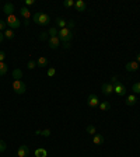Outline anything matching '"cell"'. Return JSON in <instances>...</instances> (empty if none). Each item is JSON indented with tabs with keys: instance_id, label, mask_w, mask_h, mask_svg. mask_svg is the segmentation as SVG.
I'll list each match as a JSON object with an SVG mask.
<instances>
[{
	"instance_id": "obj_1",
	"label": "cell",
	"mask_w": 140,
	"mask_h": 157,
	"mask_svg": "<svg viewBox=\"0 0 140 157\" xmlns=\"http://www.w3.org/2000/svg\"><path fill=\"white\" fill-rule=\"evenodd\" d=\"M34 22H37L38 25H48L51 22V17L43 11H38L34 14Z\"/></svg>"
},
{
	"instance_id": "obj_2",
	"label": "cell",
	"mask_w": 140,
	"mask_h": 157,
	"mask_svg": "<svg viewBox=\"0 0 140 157\" xmlns=\"http://www.w3.org/2000/svg\"><path fill=\"white\" fill-rule=\"evenodd\" d=\"M59 39H60V42H63V43H69L71 42V38H73V34H71V31H70L69 28L66 27V28H62V30H59Z\"/></svg>"
},
{
	"instance_id": "obj_3",
	"label": "cell",
	"mask_w": 140,
	"mask_h": 157,
	"mask_svg": "<svg viewBox=\"0 0 140 157\" xmlns=\"http://www.w3.org/2000/svg\"><path fill=\"white\" fill-rule=\"evenodd\" d=\"M13 90L16 94H24L27 91V86L22 80H14L13 81Z\"/></svg>"
},
{
	"instance_id": "obj_4",
	"label": "cell",
	"mask_w": 140,
	"mask_h": 157,
	"mask_svg": "<svg viewBox=\"0 0 140 157\" xmlns=\"http://www.w3.org/2000/svg\"><path fill=\"white\" fill-rule=\"evenodd\" d=\"M4 21H6V24H7V25L11 28V30H13V28H18L20 25H21V21H20V20H18V18H17L14 14H11V16H7Z\"/></svg>"
},
{
	"instance_id": "obj_5",
	"label": "cell",
	"mask_w": 140,
	"mask_h": 157,
	"mask_svg": "<svg viewBox=\"0 0 140 157\" xmlns=\"http://www.w3.org/2000/svg\"><path fill=\"white\" fill-rule=\"evenodd\" d=\"M98 104H100V100H98L97 94H90L87 98V105L91 108H95V107H98Z\"/></svg>"
},
{
	"instance_id": "obj_6",
	"label": "cell",
	"mask_w": 140,
	"mask_h": 157,
	"mask_svg": "<svg viewBox=\"0 0 140 157\" xmlns=\"http://www.w3.org/2000/svg\"><path fill=\"white\" fill-rule=\"evenodd\" d=\"M28 154H30V147L25 145H21L17 149V157H28Z\"/></svg>"
},
{
	"instance_id": "obj_7",
	"label": "cell",
	"mask_w": 140,
	"mask_h": 157,
	"mask_svg": "<svg viewBox=\"0 0 140 157\" xmlns=\"http://www.w3.org/2000/svg\"><path fill=\"white\" fill-rule=\"evenodd\" d=\"M113 93L118 94L119 97H123L125 94H126V87H125V84H122V83L116 84V86L113 87Z\"/></svg>"
},
{
	"instance_id": "obj_8",
	"label": "cell",
	"mask_w": 140,
	"mask_h": 157,
	"mask_svg": "<svg viewBox=\"0 0 140 157\" xmlns=\"http://www.w3.org/2000/svg\"><path fill=\"white\" fill-rule=\"evenodd\" d=\"M139 69H140V65L136 62V60H132V62H129V63H126V72H129V73L139 70Z\"/></svg>"
},
{
	"instance_id": "obj_9",
	"label": "cell",
	"mask_w": 140,
	"mask_h": 157,
	"mask_svg": "<svg viewBox=\"0 0 140 157\" xmlns=\"http://www.w3.org/2000/svg\"><path fill=\"white\" fill-rule=\"evenodd\" d=\"M101 90H102V93L105 96H111L113 93V86L111 83H104L102 87H101Z\"/></svg>"
},
{
	"instance_id": "obj_10",
	"label": "cell",
	"mask_w": 140,
	"mask_h": 157,
	"mask_svg": "<svg viewBox=\"0 0 140 157\" xmlns=\"http://www.w3.org/2000/svg\"><path fill=\"white\" fill-rule=\"evenodd\" d=\"M59 43H60L59 37H53V38H49V41H48V45H49V48H51V49L59 48Z\"/></svg>"
},
{
	"instance_id": "obj_11",
	"label": "cell",
	"mask_w": 140,
	"mask_h": 157,
	"mask_svg": "<svg viewBox=\"0 0 140 157\" xmlns=\"http://www.w3.org/2000/svg\"><path fill=\"white\" fill-rule=\"evenodd\" d=\"M13 11H14V4H11V3H6L3 6V13H4L6 16H11L13 14Z\"/></svg>"
},
{
	"instance_id": "obj_12",
	"label": "cell",
	"mask_w": 140,
	"mask_h": 157,
	"mask_svg": "<svg viewBox=\"0 0 140 157\" xmlns=\"http://www.w3.org/2000/svg\"><path fill=\"white\" fill-rule=\"evenodd\" d=\"M74 7H76V10H77V11L83 13V11H86L87 4H86V1H84V0H77V1H76V4H74Z\"/></svg>"
},
{
	"instance_id": "obj_13",
	"label": "cell",
	"mask_w": 140,
	"mask_h": 157,
	"mask_svg": "<svg viewBox=\"0 0 140 157\" xmlns=\"http://www.w3.org/2000/svg\"><path fill=\"white\" fill-rule=\"evenodd\" d=\"M92 143L94 145H97V146H100V145H102L104 143V135H95L92 136Z\"/></svg>"
},
{
	"instance_id": "obj_14",
	"label": "cell",
	"mask_w": 140,
	"mask_h": 157,
	"mask_svg": "<svg viewBox=\"0 0 140 157\" xmlns=\"http://www.w3.org/2000/svg\"><path fill=\"white\" fill-rule=\"evenodd\" d=\"M136 101H137V97H136V94H130V96H128V97H126V105H129V107L135 105Z\"/></svg>"
},
{
	"instance_id": "obj_15",
	"label": "cell",
	"mask_w": 140,
	"mask_h": 157,
	"mask_svg": "<svg viewBox=\"0 0 140 157\" xmlns=\"http://www.w3.org/2000/svg\"><path fill=\"white\" fill-rule=\"evenodd\" d=\"M20 14H21V16L25 18V21H30V17H31V11L28 10L27 7H21V10H20Z\"/></svg>"
},
{
	"instance_id": "obj_16",
	"label": "cell",
	"mask_w": 140,
	"mask_h": 157,
	"mask_svg": "<svg viewBox=\"0 0 140 157\" xmlns=\"http://www.w3.org/2000/svg\"><path fill=\"white\" fill-rule=\"evenodd\" d=\"M35 157H48V152L43 147H38L35 150Z\"/></svg>"
},
{
	"instance_id": "obj_17",
	"label": "cell",
	"mask_w": 140,
	"mask_h": 157,
	"mask_svg": "<svg viewBox=\"0 0 140 157\" xmlns=\"http://www.w3.org/2000/svg\"><path fill=\"white\" fill-rule=\"evenodd\" d=\"M37 66L39 67H45V66H48V59L45 58V56H39L37 60Z\"/></svg>"
},
{
	"instance_id": "obj_18",
	"label": "cell",
	"mask_w": 140,
	"mask_h": 157,
	"mask_svg": "<svg viewBox=\"0 0 140 157\" xmlns=\"http://www.w3.org/2000/svg\"><path fill=\"white\" fill-rule=\"evenodd\" d=\"M98 108L101 109V111H108V109L111 108V104L108 103V101H100V104H98Z\"/></svg>"
},
{
	"instance_id": "obj_19",
	"label": "cell",
	"mask_w": 140,
	"mask_h": 157,
	"mask_svg": "<svg viewBox=\"0 0 140 157\" xmlns=\"http://www.w3.org/2000/svg\"><path fill=\"white\" fill-rule=\"evenodd\" d=\"M13 79H14V80H21L22 79V70L21 69H14V72H13Z\"/></svg>"
},
{
	"instance_id": "obj_20",
	"label": "cell",
	"mask_w": 140,
	"mask_h": 157,
	"mask_svg": "<svg viewBox=\"0 0 140 157\" xmlns=\"http://www.w3.org/2000/svg\"><path fill=\"white\" fill-rule=\"evenodd\" d=\"M56 25H58L60 30H62V28H66L67 27V21L63 20V18H59V17H58V18H56Z\"/></svg>"
},
{
	"instance_id": "obj_21",
	"label": "cell",
	"mask_w": 140,
	"mask_h": 157,
	"mask_svg": "<svg viewBox=\"0 0 140 157\" xmlns=\"http://www.w3.org/2000/svg\"><path fill=\"white\" fill-rule=\"evenodd\" d=\"M48 35H49V38H53V37H58L59 35V31H58V28H49L48 30Z\"/></svg>"
},
{
	"instance_id": "obj_22",
	"label": "cell",
	"mask_w": 140,
	"mask_h": 157,
	"mask_svg": "<svg viewBox=\"0 0 140 157\" xmlns=\"http://www.w3.org/2000/svg\"><path fill=\"white\" fill-rule=\"evenodd\" d=\"M7 70H9L7 65H6L4 62H0V76H4L6 73H7Z\"/></svg>"
},
{
	"instance_id": "obj_23",
	"label": "cell",
	"mask_w": 140,
	"mask_h": 157,
	"mask_svg": "<svg viewBox=\"0 0 140 157\" xmlns=\"http://www.w3.org/2000/svg\"><path fill=\"white\" fill-rule=\"evenodd\" d=\"M3 34H4V38H7V39H14V33H13V30H11V28L6 30Z\"/></svg>"
},
{
	"instance_id": "obj_24",
	"label": "cell",
	"mask_w": 140,
	"mask_h": 157,
	"mask_svg": "<svg viewBox=\"0 0 140 157\" xmlns=\"http://www.w3.org/2000/svg\"><path fill=\"white\" fill-rule=\"evenodd\" d=\"M132 91H133V94H140V81H137L132 86Z\"/></svg>"
},
{
	"instance_id": "obj_25",
	"label": "cell",
	"mask_w": 140,
	"mask_h": 157,
	"mask_svg": "<svg viewBox=\"0 0 140 157\" xmlns=\"http://www.w3.org/2000/svg\"><path fill=\"white\" fill-rule=\"evenodd\" d=\"M86 130L90 133V135H95L97 133V129H95V126H92V125H88L86 128Z\"/></svg>"
},
{
	"instance_id": "obj_26",
	"label": "cell",
	"mask_w": 140,
	"mask_h": 157,
	"mask_svg": "<svg viewBox=\"0 0 140 157\" xmlns=\"http://www.w3.org/2000/svg\"><path fill=\"white\" fill-rule=\"evenodd\" d=\"M109 83H111V84L115 87L116 84H119L121 81H119V77H118V76H112V77H111V81H109Z\"/></svg>"
},
{
	"instance_id": "obj_27",
	"label": "cell",
	"mask_w": 140,
	"mask_h": 157,
	"mask_svg": "<svg viewBox=\"0 0 140 157\" xmlns=\"http://www.w3.org/2000/svg\"><path fill=\"white\" fill-rule=\"evenodd\" d=\"M37 67V62L35 60H30L27 65V69H30V70H32V69H35Z\"/></svg>"
},
{
	"instance_id": "obj_28",
	"label": "cell",
	"mask_w": 140,
	"mask_h": 157,
	"mask_svg": "<svg viewBox=\"0 0 140 157\" xmlns=\"http://www.w3.org/2000/svg\"><path fill=\"white\" fill-rule=\"evenodd\" d=\"M74 4H76V1H73V0H65V1H63V6H65V7H73Z\"/></svg>"
},
{
	"instance_id": "obj_29",
	"label": "cell",
	"mask_w": 140,
	"mask_h": 157,
	"mask_svg": "<svg viewBox=\"0 0 140 157\" xmlns=\"http://www.w3.org/2000/svg\"><path fill=\"white\" fill-rule=\"evenodd\" d=\"M56 75V69L55 67H49L48 69V77H53Z\"/></svg>"
},
{
	"instance_id": "obj_30",
	"label": "cell",
	"mask_w": 140,
	"mask_h": 157,
	"mask_svg": "<svg viewBox=\"0 0 140 157\" xmlns=\"http://www.w3.org/2000/svg\"><path fill=\"white\" fill-rule=\"evenodd\" d=\"M6 27H7L6 21H4V20H0V31H1V33H4V31H6Z\"/></svg>"
},
{
	"instance_id": "obj_31",
	"label": "cell",
	"mask_w": 140,
	"mask_h": 157,
	"mask_svg": "<svg viewBox=\"0 0 140 157\" xmlns=\"http://www.w3.org/2000/svg\"><path fill=\"white\" fill-rule=\"evenodd\" d=\"M6 149H7V145H6L3 140H0V153L6 152Z\"/></svg>"
},
{
	"instance_id": "obj_32",
	"label": "cell",
	"mask_w": 140,
	"mask_h": 157,
	"mask_svg": "<svg viewBox=\"0 0 140 157\" xmlns=\"http://www.w3.org/2000/svg\"><path fill=\"white\" fill-rule=\"evenodd\" d=\"M48 33H41V35H39V39L41 41H45V39H48Z\"/></svg>"
},
{
	"instance_id": "obj_33",
	"label": "cell",
	"mask_w": 140,
	"mask_h": 157,
	"mask_svg": "<svg viewBox=\"0 0 140 157\" xmlns=\"http://www.w3.org/2000/svg\"><path fill=\"white\" fill-rule=\"evenodd\" d=\"M41 135L45 136V137H49V136H51V130H49V129H43Z\"/></svg>"
},
{
	"instance_id": "obj_34",
	"label": "cell",
	"mask_w": 140,
	"mask_h": 157,
	"mask_svg": "<svg viewBox=\"0 0 140 157\" xmlns=\"http://www.w3.org/2000/svg\"><path fill=\"white\" fill-rule=\"evenodd\" d=\"M6 58V54H4V51H0V62H3Z\"/></svg>"
},
{
	"instance_id": "obj_35",
	"label": "cell",
	"mask_w": 140,
	"mask_h": 157,
	"mask_svg": "<svg viewBox=\"0 0 140 157\" xmlns=\"http://www.w3.org/2000/svg\"><path fill=\"white\" fill-rule=\"evenodd\" d=\"M73 27H74V22H73V21H67V28L70 30V28H73Z\"/></svg>"
},
{
	"instance_id": "obj_36",
	"label": "cell",
	"mask_w": 140,
	"mask_h": 157,
	"mask_svg": "<svg viewBox=\"0 0 140 157\" xmlns=\"http://www.w3.org/2000/svg\"><path fill=\"white\" fill-rule=\"evenodd\" d=\"M34 4V0H25V6H32Z\"/></svg>"
},
{
	"instance_id": "obj_37",
	"label": "cell",
	"mask_w": 140,
	"mask_h": 157,
	"mask_svg": "<svg viewBox=\"0 0 140 157\" xmlns=\"http://www.w3.org/2000/svg\"><path fill=\"white\" fill-rule=\"evenodd\" d=\"M3 38H4V34H3L1 31H0V43L3 42Z\"/></svg>"
},
{
	"instance_id": "obj_38",
	"label": "cell",
	"mask_w": 140,
	"mask_h": 157,
	"mask_svg": "<svg viewBox=\"0 0 140 157\" xmlns=\"http://www.w3.org/2000/svg\"><path fill=\"white\" fill-rule=\"evenodd\" d=\"M63 48H65V49H69L70 48V42L69 43H63Z\"/></svg>"
},
{
	"instance_id": "obj_39",
	"label": "cell",
	"mask_w": 140,
	"mask_h": 157,
	"mask_svg": "<svg viewBox=\"0 0 140 157\" xmlns=\"http://www.w3.org/2000/svg\"><path fill=\"white\" fill-rule=\"evenodd\" d=\"M41 133H42V130H41V129H38V130H35V135H41Z\"/></svg>"
},
{
	"instance_id": "obj_40",
	"label": "cell",
	"mask_w": 140,
	"mask_h": 157,
	"mask_svg": "<svg viewBox=\"0 0 140 157\" xmlns=\"http://www.w3.org/2000/svg\"><path fill=\"white\" fill-rule=\"evenodd\" d=\"M136 62L140 65V54H137V59H136Z\"/></svg>"
},
{
	"instance_id": "obj_41",
	"label": "cell",
	"mask_w": 140,
	"mask_h": 157,
	"mask_svg": "<svg viewBox=\"0 0 140 157\" xmlns=\"http://www.w3.org/2000/svg\"><path fill=\"white\" fill-rule=\"evenodd\" d=\"M0 136H1V133H0Z\"/></svg>"
}]
</instances>
